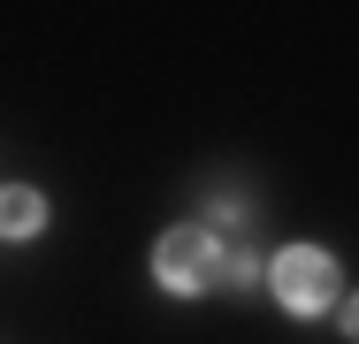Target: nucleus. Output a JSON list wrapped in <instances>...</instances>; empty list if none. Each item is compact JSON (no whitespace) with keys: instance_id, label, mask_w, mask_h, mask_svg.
<instances>
[{"instance_id":"f257e3e1","label":"nucleus","mask_w":359,"mask_h":344,"mask_svg":"<svg viewBox=\"0 0 359 344\" xmlns=\"http://www.w3.org/2000/svg\"><path fill=\"white\" fill-rule=\"evenodd\" d=\"M222 245L207 237V230H168L161 245H153V275L168 283V291H207V283H222Z\"/></svg>"},{"instance_id":"f03ea898","label":"nucleus","mask_w":359,"mask_h":344,"mask_svg":"<svg viewBox=\"0 0 359 344\" xmlns=\"http://www.w3.org/2000/svg\"><path fill=\"white\" fill-rule=\"evenodd\" d=\"M276 298H283L290 314H321V306H337V260L329 253H313V245H290L276 253Z\"/></svg>"},{"instance_id":"7ed1b4c3","label":"nucleus","mask_w":359,"mask_h":344,"mask_svg":"<svg viewBox=\"0 0 359 344\" xmlns=\"http://www.w3.org/2000/svg\"><path fill=\"white\" fill-rule=\"evenodd\" d=\"M39 222H46V199H39V192H23V184H15V192H8V237H31V230H39Z\"/></svg>"},{"instance_id":"20e7f679","label":"nucleus","mask_w":359,"mask_h":344,"mask_svg":"<svg viewBox=\"0 0 359 344\" xmlns=\"http://www.w3.org/2000/svg\"><path fill=\"white\" fill-rule=\"evenodd\" d=\"M344 329H352V337H359V298H352V314H344Z\"/></svg>"}]
</instances>
